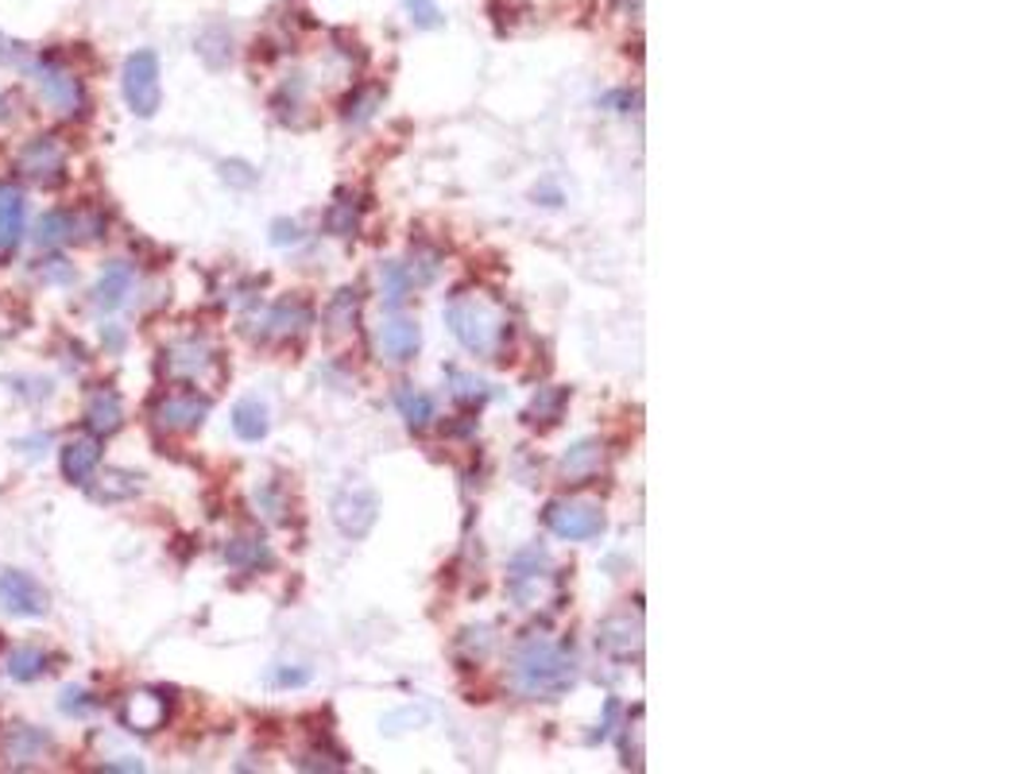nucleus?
Listing matches in <instances>:
<instances>
[{
  "label": "nucleus",
  "mask_w": 1033,
  "mask_h": 774,
  "mask_svg": "<svg viewBox=\"0 0 1033 774\" xmlns=\"http://www.w3.org/2000/svg\"><path fill=\"white\" fill-rule=\"evenodd\" d=\"M558 585V573H553L550 557L546 550H523L519 557L512 562V573H507V593L515 597L519 608H538Z\"/></svg>",
  "instance_id": "nucleus-3"
},
{
  "label": "nucleus",
  "mask_w": 1033,
  "mask_h": 774,
  "mask_svg": "<svg viewBox=\"0 0 1033 774\" xmlns=\"http://www.w3.org/2000/svg\"><path fill=\"white\" fill-rule=\"evenodd\" d=\"M4 55H9V47H4V40H0V63H4Z\"/></svg>",
  "instance_id": "nucleus-42"
},
{
  "label": "nucleus",
  "mask_w": 1033,
  "mask_h": 774,
  "mask_svg": "<svg viewBox=\"0 0 1033 774\" xmlns=\"http://www.w3.org/2000/svg\"><path fill=\"white\" fill-rule=\"evenodd\" d=\"M569 403V387H538V396L530 399L527 419L530 422H558L561 407Z\"/></svg>",
  "instance_id": "nucleus-27"
},
{
  "label": "nucleus",
  "mask_w": 1033,
  "mask_h": 774,
  "mask_svg": "<svg viewBox=\"0 0 1033 774\" xmlns=\"http://www.w3.org/2000/svg\"><path fill=\"white\" fill-rule=\"evenodd\" d=\"M492 628H465L461 631V639H457V651L465 654L469 662H481V659H488V651H492Z\"/></svg>",
  "instance_id": "nucleus-33"
},
{
  "label": "nucleus",
  "mask_w": 1033,
  "mask_h": 774,
  "mask_svg": "<svg viewBox=\"0 0 1033 774\" xmlns=\"http://www.w3.org/2000/svg\"><path fill=\"white\" fill-rule=\"evenodd\" d=\"M58 465H63V476L74 484V488H86V484L94 480L97 465H101V442L89 434V438H78V442L63 445Z\"/></svg>",
  "instance_id": "nucleus-16"
},
{
  "label": "nucleus",
  "mask_w": 1033,
  "mask_h": 774,
  "mask_svg": "<svg viewBox=\"0 0 1033 774\" xmlns=\"http://www.w3.org/2000/svg\"><path fill=\"white\" fill-rule=\"evenodd\" d=\"M17 170L28 178L32 186H58L66 175V152L55 136H35L20 147L17 155Z\"/></svg>",
  "instance_id": "nucleus-8"
},
{
  "label": "nucleus",
  "mask_w": 1033,
  "mask_h": 774,
  "mask_svg": "<svg viewBox=\"0 0 1033 774\" xmlns=\"http://www.w3.org/2000/svg\"><path fill=\"white\" fill-rule=\"evenodd\" d=\"M4 670H9L12 682H40L43 674L51 670V654L40 651V646H17V651L9 654V662H4Z\"/></svg>",
  "instance_id": "nucleus-25"
},
{
  "label": "nucleus",
  "mask_w": 1033,
  "mask_h": 774,
  "mask_svg": "<svg viewBox=\"0 0 1033 774\" xmlns=\"http://www.w3.org/2000/svg\"><path fill=\"white\" fill-rule=\"evenodd\" d=\"M298 241H303V229H298V221L279 218L272 225V244H279V248H283V244H298Z\"/></svg>",
  "instance_id": "nucleus-38"
},
{
  "label": "nucleus",
  "mask_w": 1033,
  "mask_h": 774,
  "mask_svg": "<svg viewBox=\"0 0 1033 774\" xmlns=\"http://www.w3.org/2000/svg\"><path fill=\"white\" fill-rule=\"evenodd\" d=\"M380 101H384V93L380 89H356L349 101H344V124H353V129H361V124H369L372 117H376Z\"/></svg>",
  "instance_id": "nucleus-30"
},
{
  "label": "nucleus",
  "mask_w": 1033,
  "mask_h": 774,
  "mask_svg": "<svg viewBox=\"0 0 1033 774\" xmlns=\"http://www.w3.org/2000/svg\"><path fill=\"white\" fill-rule=\"evenodd\" d=\"M376 516H380V500L369 484H349V488L337 493L333 523L341 527V534H349V539H364V534L376 527Z\"/></svg>",
  "instance_id": "nucleus-9"
},
{
  "label": "nucleus",
  "mask_w": 1033,
  "mask_h": 774,
  "mask_svg": "<svg viewBox=\"0 0 1033 774\" xmlns=\"http://www.w3.org/2000/svg\"><path fill=\"white\" fill-rule=\"evenodd\" d=\"M35 86H40L43 101H47L51 109H55L58 117H81L86 113V86H81V78L74 70H66L63 63H55V58H43V63H35Z\"/></svg>",
  "instance_id": "nucleus-5"
},
{
  "label": "nucleus",
  "mask_w": 1033,
  "mask_h": 774,
  "mask_svg": "<svg viewBox=\"0 0 1033 774\" xmlns=\"http://www.w3.org/2000/svg\"><path fill=\"white\" fill-rule=\"evenodd\" d=\"M224 562L233 565V570L260 573V570H272L275 554H272V546L260 539V534H237V539L224 546Z\"/></svg>",
  "instance_id": "nucleus-20"
},
{
  "label": "nucleus",
  "mask_w": 1033,
  "mask_h": 774,
  "mask_svg": "<svg viewBox=\"0 0 1033 774\" xmlns=\"http://www.w3.org/2000/svg\"><path fill=\"white\" fill-rule=\"evenodd\" d=\"M272 682L275 686H306V682H310V670H275Z\"/></svg>",
  "instance_id": "nucleus-40"
},
{
  "label": "nucleus",
  "mask_w": 1033,
  "mask_h": 774,
  "mask_svg": "<svg viewBox=\"0 0 1033 774\" xmlns=\"http://www.w3.org/2000/svg\"><path fill=\"white\" fill-rule=\"evenodd\" d=\"M380 287H384L387 310H399L403 302H407L410 290H415V283H410V275H407V267H403V264H384V267H380Z\"/></svg>",
  "instance_id": "nucleus-28"
},
{
  "label": "nucleus",
  "mask_w": 1033,
  "mask_h": 774,
  "mask_svg": "<svg viewBox=\"0 0 1033 774\" xmlns=\"http://www.w3.org/2000/svg\"><path fill=\"white\" fill-rule=\"evenodd\" d=\"M267 430H272V414L260 399H241L233 407V434L241 442H264Z\"/></svg>",
  "instance_id": "nucleus-22"
},
{
  "label": "nucleus",
  "mask_w": 1033,
  "mask_h": 774,
  "mask_svg": "<svg viewBox=\"0 0 1033 774\" xmlns=\"http://www.w3.org/2000/svg\"><path fill=\"white\" fill-rule=\"evenodd\" d=\"M310 322H314V310L306 307L303 299H283L264 314V322H260V338L290 341V338H298V333L310 330Z\"/></svg>",
  "instance_id": "nucleus-14"
},
{
  "label": "nucleus",
  "mask_w": 1033,
  "mask_h": 774,
  "mask_svg": "<svg viewBox=\"0 0 1033 774\" xmlns=\"http://www.w3.org/2000/svg\"><path fill=\"white\" fill-rule=\"evenodd\" d=\"M129 290H132V267L129 264H109L101 272V279H97V287H94V307L97 310L124 307Z\"/></svg>",
  "instance_id": "nucleus-21"
},
{
  "label": "nucleus",
  "mask_w": 1033,
  "mask_h": 774,
  "mask_svg": "<svg viewBox=\"0 0 1033 774\" xmlns=\"http://www.w3.org/2000/svg\"><path fill=\"white\" fill-rule=\"evenodd\" d=\"M167 717H171V697L160 694V689H136V694L121 705V725L140 736L160 732V728L167 725Z\"/></svg>",
  "instance_id": "nucleus-13"
},
{
  "label": "nucleus",
  "mask_w": 1033,
  "mask_h": 774,
  "mask_svg": "<svg viewBox=\"0 0 1033 774\" xmlns=\"http://www.w3.org/2000/svg\"><path fill=\"white\" fill-rule=\"evenodd\" d=\"M24 218H28V202L24 190L12 183H0V252H12L24 236Z\"/></svg>",
  "instance_id": "nucleus-19"
},
{
  "label": "nucleus",
  "mask_w": 1033,
  "mask_h": 774,
  "mask_svg": "<svg viewBox=\"0 0 1033 774\" xmlns=\"http://www.w3.org/2000/svg\"><path fill=\"white\" fill-rule=\"evenodd\" d=\"M446 325L473 356L496 361L507 341V314L499 302H492L481 290H465L446 307Z\"/></svg>",
  "instance_id": "nucleus-2"
},
{
  "label": "nucleus",
  "mask_w": 1033,
  "mask_h": 774,
  "mask_svg": "<svg viewBox=\"0 0 1033 774\" xmlns=\"http://www.w3.org/2000/svg\"><path fill=\"white\" fill-rule=\"evenodd\" d=\"M407 4V12H410V20H415L418 27H441V9L433 4V0H403Z\"/></svg>",
  "instance_id": "nucleus-36"
},
{
  "label": "nucleus",
  "mask_w": 1033,
  "mask_h": 774,
  "mask_svg": "<svg viewBox=\"0 0 1033 774\" xmlns=\"http://www.w3.org/2000/svg\"><path fill=\"white\" fill-rule=\"evenodd\" d=\"M51 751V736L43 728L32 725H12L9 732L0 736V755L9 766H32L35 759H43Z\"/></svg>",
  "instance_id": "nucleus-15"
},
{
  "label": "nucleus",
  "mask_w": 1033,
  "mask_h": 774,
  "mask_svg": "<svg viewBox=\"0 0 1033 774\" xmlns=\"http://www.w3.org/2000/svg\"><path fill=\"white\" fill-rule=\"evenodd\" d=\"M403 267H407L410 283H415V287H422V283H430L433 275H438V252L415 248V252H410V264H403Z\"/></svg>",
  "instance_id": "nucleus-34"
},
{
  "label": "nucleus",
  "mask_w": 1033,
  "mask_h": 774,
  "mask_svg": "<svg viewBox=\"0 0 1033 774\" xmlns=\"http://www.w3.org/2000/svg\"><path fill=\"white\" fill-rule=\"evenodd\" d=\"M121 89L124 101L136 117H155L160 109V55L155 51H132L124 58V74H121Z\"/></svg>",
  "instance_id": "nucleus-4"
},
{
  "label": "nucleus",
  "mask_w": 1033,
  "mask_h": 774,
  "mask_svg": "<svg viewBox=\"0 0 1033 774\" xmlns=\"http://www.w3.org/2000/svg\"><path fill=\"white\" fill-rule=\"evenodd\" d=\"M601 461H604L601 442H578L561 457V476H565V480H585V476L601 473Z\"/></svg>",
  "instance_id": "nucleus-24"
},
{
  "label": "nucleus",
  "mask_w": 1033,
  "mask_h": 774,
  "mask_svg": "<svg viewBox=\"0 0 1033 774\" xmlns=\"http://www.w3.org/2000/svg\"><path fill=\"white\" fill-rule=\"evenodd\" d=\"M40 279L51 283V287H70L74 279H78V272H74V264H66V259H43L40 264Z\"/></svg>",
  "instance_id": "nucleus-35"
},
{
  "label": "nucleus",
  "mask_w": 1033,
  "mask_h": 774,
  "mask_svg": "<svg viewBox=\"0 0 1033 774\" xmlns=\"http://www.w3.org/2000/svg\"><path fill=\"white\" fill-rule=\"evenodd\" d=\"M512 686L530 701H553L578 686V659L565 643L530 635L512 654Z\"/></svg>",
  "instance_id": "nucleus-1"
},
{
  "label": "nucleus",
  "mask_w": 1033,
  "mask_h": 774,
  "mask_svg": "<svg viewBox=\"0 0 1033 774\" xmlns=\"http://www.w3.org/2000/svg\"><path fill=\"white\" fill-rule=\"evenodd\" d=\"M326 225H329V233H337V236H353L356 229H361V202L349 198V194H341L333 202V210H329Z\"/></svg>",
  "instance_id": "nucleus-29"
},
{
  "label": "nucleus",
  "mask_w": 1033,
  "mask_h": 774,
  "mask_svg": "<svg viewBox=\"0 0 1033 774\" xmlns=\"http://www.w3.org/2000/svg\"><path fill=\"white\" fill-rule=\"evenodd\" d=\"M124 422V403L121 396L112 391V387H97V391H89L86 399V427L94 438H109L117 434Z\"/></svg>",
  "instance_id": "nucleus-17"
},
{
  "label": "nucleus",
  "mask_w": 1033,
  "mask_h": 774,
  "mask_svg": "<svg viewBox=\"0 0 1033 774\" xmlns=\"http://www.w3.org/2000/svg\"><path fill=\"white\" fill-rule=\"evenodd\" d=\"M596 646L612 654L616 662H639L642 659V616L639 612H616L601 623Z\"/></svg>",
  "instance_id": "nucleus-12"
},
{
  "label": "nucleus",
  "mask_w": 1033,
  "mask_h": 774,
  "mask_svg": "<svg viewBox=\"0 0 1033 774\" xmlns=\"http://www.w3.org/2000/svg\"><path fill=\"white\" fill-rule=\"evenodd\" d=\"M356 310H361V295L356 290H337L333 295V302H329V310H326V322H329V330H349V325L356 322Z\"/></svg>",
  "instance_id": "nucleus-31"
},
{
  "label": "nucleus",
  "mask_w": 1033,
  "mask_h": 774,
  "mask_svg": "<svg viewBox=\"0 0 1033 774\" xmlns=\"http://www.w3.org/2000/svg\"><path fill=\"white\" fill-rule=\"evenodd\" d=\"M542 519L565 542H589L604 531V511L593 500H553Z\"/></svg>",
  "instance_id": "nucleus-6"
},
{
  "label": "nucleus",
  "mask_w": 1033,
  "mask_h": 774,
  "mask_svg": "<svg viewBox=\"0 0 1033 774\" xmlns=\"http://www.w3.org/2000/svg\"><path fill=\"white\" fill-rule=\"evenodd\" d=\"M395 407H399V414L407 419V427H415V430L430 427L433 399L426 396V391H415V387H399V391H395Z\"/></svg>",
  "instance_id": "nucleus-26"
},
{
  "label": "nucleus",
  "mask_w": 1033,
  "mask_h": 774,
  "mask_svg": "<svg viewBox=\"0 0 1033 774\" xmlns=\"http://www.w3.org/2000/svg\"><path fill=\"white\" fill-rule=\"evenodd\" d=\"M446 376H449V384H453V396L461 399V403H484V399H488V384H484L481 376H469V372H457V368H449Z\"/></svg>",
  "instance_id": "nucleus-32"
},
{
  "label": "nucleus",
  "mask_w": 1033,
  "mask_h": 774,
  "mask_svg": "<svg viewBox=\"0 0 1033 774\" xmlns=\"http://www.w3.org/2000/svg\"><path fill=\"white\" fill-rule=\"evenodd\" d=\"M209 414V399L194 396V391H175V396H163L160 403L152 407V422L163 430V434H190L206 422Z\"/></svg>",
  "instance_id": "nucleus-11"
},
{
  "label": "nucleus",
  "mask_w": 1033,
  "mask_h": 774,
  "mask_svg": "<svg viewBox=\"0 0 1033 774\" xmlns=\"http://www.w3.org/2000/svg\"><path fill=\"white\" fill-rule=\"evenodd\" d=\"M217 368V349L201 338H178L163 349L160 372L167 379H183V384H198L201 376Z\"/></svg>",
  "instance_id": "nucleus-7"
},
{
  "label": "nucleus",
  "mask_w": 1033,
  "mask_h": 774,
  "mask_svg": "<svg viewBox=\"0 0 1033 774\" xmlns=\"http://www.w3.org/2000/svg\"><path fill=\"white\" fill-rule=\"evenodd\" d=\"M89 496L101 504H121V500H132V496L144 488V476L140 473H105L97 476L94 484H86Z\"/></svg>",
  "instance_id": "nucleus-23"
},
{
  "label": "nucleus",
  "mask_w": 1033,
  "mask_h": 774,
  "mask_svg": "<svg viewBox=\"0 0 1033 774\" xmlns=\"http://www.w3.org/2000/svg\"><path fill=\"white\" fill-rule=\"evenodd\" d=\"M0 608H4L9 616H24V620H32V616H47L51 600L32 573L4 570L0 573Z\"/></svg>",
  "instance_id": "nucleus-10"
},
{
  "label": "nucleus",
  "mask_w": 1033,
  "mask_h": 774,
  "mask_svg": "<svg viewBox=\"0 0 1033 774\" xmlns=\"http://www.w3.org/2000/svg\"><path fill=\"white\" fill-rule=\"evenodd\" d=\"M94 697L86 694V689H78V686H70V689H63V697H58V709L63 712H70V717H81V712H89L94 709Z\"/></svg>",
  "instance_id": "nucleus-37"
},
{
  "label": "nucleus",
  "mask_w": 1033,
  "mask_h": 774,
  "mask_svg": "<svg viewBox=\"0 0 1033 774\" xmlns=\"http://www.w3.org/2000/svg\"><path fill=\"white\" fill-rule=\"evenodd\" d=\"M418 341H422V333H418V325L410 322V318H387L376 333L380 356H387V361H395V364L410 361V356L418 353Z\"/></svg>",
  "instance_id": "nucleus-18"
},
{
  "label": "nucleus",
  "mask_w": 1033,
  "mask_h": 774,
  "mask_svg": "<svg viewBox=\"0 0 1033 774\" xmlns=\"http://www.w3.org/2000/svg\"><path fill=\"white\" fill-rule=\"evenodd\" d=\"M97 771H132V774H140V771H144V763H140V759H124V763H101Z\"/></svg>",
  "instance_id": "nucleus-41"
},
{
  "label": "nucleus",
  "mask_w": 1033,
  "mask_h": 774,
  "mask_svg": "<svg viewBox=\"0 0 1033 774\" xmlns=\"http://www.w3.org/2000/svg\"><path fill=\"white\" fill-rule=\"evenodd\" d=\"M221 175H224V183H237V186H252L256 183V175H252V167L249 163H221Z\"/></svg>",
  "instance_id": "nucleus-39"
}]
</instances>
